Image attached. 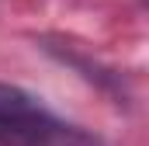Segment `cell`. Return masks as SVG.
Masks as SVG:
<instances>
[{
    "mask_svg": "<svg viewBox=\"0 0 149 146\" xmlns=\"http://www.w3.org/2000/svg\"><path fill=\"white\" fill-rule=\"evenodd\" d=\"M0 146H97L73 125L56 122L21 87L0 84Z\"/></svg>",
    "mask_w": 149,
    "mask_h": 146,
    "instance_id": "1",
    "label": "cell"
}]
</instances>
